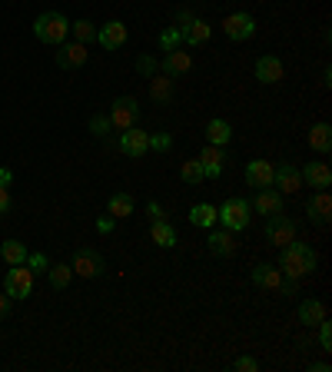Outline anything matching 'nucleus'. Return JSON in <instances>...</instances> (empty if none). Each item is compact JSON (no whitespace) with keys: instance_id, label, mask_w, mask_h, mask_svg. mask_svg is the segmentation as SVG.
<instances>
[{"instance_id":"nucleus-1","label":"nucleus","mask_w":332,"mask_h":372,"mask_svg":"<svg viewBox=\"0 0 332 372\" xmlns=\"http://www.w3.org/2000/svg\"><path fill=\"white\" fill-rule=\"evenodd\" d=\"M282 253H279V273L282 276H293V279H302V276H309L315 269V249L313 246H306V242H286V246H279Z\"/></svg>"},{"instance_id":"nucleus-2","label":"nucleus","mask_w":332,"mask_h":372,"mask_svg":"<svg viewBox=\"0 0 332 372\" xmlns=\"http://www.w3.org/2000/svg\"><path fill=\"white\" fill-rule=\"evenodd\" d=\"M34 34H37L40 43H50V47H60L63 40L70 37V20L63 17L60 10H47L34 20Z\"/></svg>"},{"instance_id":"nucleus-3","label":"nucleus","mask_w":332,"mask_h":372,"mask_svg":"<svg viewBox=\"0 0 332 372\" xmlns=\"http://www.w3.org/2000/svg\"><path fill=\"white\" fill-rule=\"evenodd\" d=\"M249 216H253V209L246 200H226V203L216 209V220L222 223V229H229V233H240L249 226Z\"/></svg>"},{"instance_id":"nucleus-4","label":"nucleus","mask_w":332,"mask_h":372,"mask_svg":"<svg viewBox=\"0 0 332 372\" xmlns=\"http://www.w3.org/2000/svg\"><path fill=\"white\" fill-rule=\"evenodd\" d=\"M295 220H289L286 213H273V216H266V229H262V236L273 242V246H286V242L295 240Z\"/></svg>"},{"instance_id":"nucleus-5","label":"nucleus","mask_w":332,"mask_h":372,"mask_svg":"<svg viewBox=\"0 0 332 372\" xmlns=\"http://www.w3.org/2000/svg\"><path fill=\"white\" fill-rule=\"evenodd\" d=\"M3 293L10 299H27L34 293V273L27 266H10V273L3 276Z\"/></svg>"},{"instance_id":"nucleus-6","label":"nucleus","mask_w":332,"mask_h":372,"mask_svg":"<svg viewBox=\"0 0 332 372\" xmlns=\"http://www.w3.org/2000/svg\"><path fill=\"white\" fill-rule=\"evenodd\" d=\"M74 273L83 279H96L103 276V269H107V262H103V256L96 253V249H90V246H83V249H76L74 253Z\"/></svg>"},{"instance_id":"nucleus-7","label":"nucleus","mask_w":332,"mask_h":372,"mask_svg":"<svg viewBox=\"0 0 332 372\" xmlns=\"http://www.w3.org/2000/svg\"><path fill=\"white\" fill-rule=\"evenodd\" d=\"M140 120V107L133 96H116L113 100V110H110V123L113 130H127V127H136Z\"/></svg>"},{"instance_id":"nucleus-8","label":"nucleus","mask_w":332,"mask_h":372,"mask_svg":"<svg viewBox=\"0 0 332 372\" xmlns=\"http://www.w3.org/2000/svg\"><path fill=\"white\" fill-rule=\"evenodd\" d=\"M222 30L229 40H249L256 34V17L253 14H229L222 20Z\"/></svg>"},{"instance_id":"nucleus-9","label":"nucleus","mask_w":332,"mask_h":372,"mask_svg":"<svg viewBox=\"0 0 332 372\" xmlns=\"http://www.w3.org/2000/svg\"><path fill=\"white\" fill-rule=\"evenodd\" d=\"M120 149L127 153V156H143L149 149V133L140 130V127H127V130H120Z\"/></svg>"},{"instance_id":"nucleus-10","label":"nucleus","mask_w":332,"mask_h":372,"mask_svg":"<svg viewBox=\"0 0 332 372\" xmlns=\"http://www.w3.org/2000/svg\"><path fill=\"white\" fill-rule=\"evenodd\" d=\"M96 40H100L103 50H120V47H127V23H123V20L103 23V27L96 30Z\"/></svg>"},{"instance_id":"nucleus-11","label":"nucleus","mask_w":332,"mask_h":372,"mask_svg":"<svg viewBox=\"0 0 332 372\" xmlns=\"http://www.w3.org/2000/svg\"><path fill=\"white\" fill-rule=\"evenodd\" d=\"M249 209H256V213H262V216L282 213V193H279L276 186H262V189H256V196H253Z\"/></svg>"},{"instance_id":"nucleus-12","label":"nucleus","mask_w":332,"mask_h":372,"mask_svg":"<svg viewBox=\"0 0 332 372\" xmlns=\"http://www.w3.org/2000/svg\"><path fill=\"white\" fill-rule=\"evenodd\" d=\"M273 186L279 193H299L302 189V173L293 163H282V167H273Z\"/></svg>"},{"instance_id":"nucleus-13","label":"nucleus","mask_w":332,"mask_h":372,"mask_svg":"<svg viewBox=\"0 0 332 372\" xmlns=\"http://www.w3.org/2000/svg\"><path fill=\"white\" fill-rule=\"evenodd\" d=\"M299 173H302V183L315 186V189H329L332 186V169H329V163H322V160H309Z\"/></svg>"},{"instance_id":"nucleus-14","label":"nucleus","mask_w":332,"mask_h":372,"mask_svg":"<svg viewBox=\"0 0 332 372\" xmlns=\"http://www.w3.org/2000/svg\"><path fill=\"white\" fill-rule=\"evenodd\" d=\"M253 74H256L259 83H279L282 74H286V67H282V60H279V56L266 54V56H259V60H256Z\"/></svg>"},{"instance_id":"nucleus-15","label":"nucleus","mask_w":332,"mask_h":372,"mask_svg":"<svg viewBox=\"0 0 332 372\" xmlns=\"http://www.w3.org/2000/svg\"><path fill=\"white\" fill-rule=\"evenodd\" d=\"M306 213H309V220L313 223H329V216H332V196H329V189H315L313 196H309V203H306Z\"/></svg>"},{"instance_id":"nucleus-16","label":"nucleus","mask_w":332,"mask_h":372,"mask_svg":"<svg viewBox=\"0 0 332 372\" xmlns=\"http://www.w3.org/2000/svg\"><path fill=\"white\" fill-rule=\"evenodd\" d=\"M87 63V43H60V50H56V67H63V70H74V67H83Z\"/></svg>"},{"instance_id":"nucleus-17","label":"nucleus","mask_w":332,"mask_h":372,"mask_svg":"<svg viewBox=\"0 0 332 372\" xmlns=\"http://www.w3.org/2000/svg\"><path fill=\"white\" fill-rule=\"evenodd\" d=\"M249 279H253L256 286H262V289H279L282 273H279V266H273V262H259V266H253Z\"/></svg>"},{"instance_id":"nucleus-18","label":"nucleus","mask_w":332,"mask_h":372,"mask_svg":"<svg viewBox=\"0 0 332 372\" xmlns=\"http://www.w3.org/2000/svg\"><path fill=\"white\" fill-rule=\"evenodd\" d=\"M246 183L253 186V189L273 186V163H266V160H253V163L246 167Z\"/></svg>"},{"instance_id":"nucleus-19","label":"nucleus","mask_w":332,"mask_h":372,"mask_svg":"<svg viewBox=\"0 0 332 372\" xmlns=\"http://www.w3.org/2000/svg\"><path fill=\"white\" fill-rule=\"evenodd\" d=\"M189 67H193V56L183 54L180 47H176V50H169V54L163 56V74L173 76V80H176V76H183Z\"/></svg>"},{"instance_id":"nucleus-20","label":"nucleus","mask_w":332,"mask_h":372,"mask_svg":"<svg viewBox=\"0 0 332 372\" xmlns=\"http://www.w3.org/2000/svg\"><path fill=\"white\" fill-rule=\"evenodd\" d=\"M295 316H299V322H302V326H319V322L326 319V306H322L319 299H302Z\"/></svg>"},{"instance_id":"nucleus-21","label":"nucleus","mask_w":332,"mask_h":372,"mask_svg":"<svg viewBox=\"0 0 332 372\" xmlns=\"http://www.w3.org/2000/svg\"><path fill=\"white\" fill-rule=\"evenodd\" d=\"M209 253L213 256H233L236 253V240H233V233L229 229H216V233H209Z\"/></svg>"},{"instance_id":"nucleus-22","label":"nucleus","mask_w":332,"mask_h":372,"mask_svg":"<svg viewBox=\"0 0 332 372\" xmlns=\"http://www.w3.org/2000/svg\"><path fill=\"white\" fill-rule=\"evenodd\" d=\"M306 143H309V149H315V153H329L332 149V127L329 123H315L313 130H309V136H306Z\"/></svg>"},{"instance_id":"nucleus-23","label":"nucleus","mask_w":332,"mask_h":372,"mask_svg":"<svg viewBox=\"0 0 332 372\" xmlns=\"http://www.w3.org/2000/svg\"><path fill=\"white\" fill-rule=\"evenodd\" d=\"M209 34H213V27H209L206 20L193 17V23L183 27V43H189V47H203L206 40H209Z\"/></svg>"},{"instance_id":"nucleus-24","label":"nucleus","mask_w":332,"mask_h":372,"mask_svg":"<svg viewBox=\"0 0 332 372\" xmlns=\"http://www.w3.org/2000/svg\"><path fill=\"white\" fill-rule=\"evenodd\" d=\"M229 140H233V127H229L226 120H220V116H216V120H209V123H206V143L226 147Z\"/></svg>"},{"instance_id":"nucleus-25","label":"nucleus","mask_w":332,"mask_h":372,"mask_svg":"<svg viewBox=\"0 0 332 372\" xmlns=\"http://www.w3.org/2000/svg\"><path fill=\"white\" fill-rule=\"evenodd\" d=\"M0 256H3L7 266H23V262H27V246H23L20 240H3V246H0Z\"/></svg>"},{"instance_id":"nucleus-26","label":"nucleus","mask_w":332,"mask_h":372,"mask_svg":"<svg viewBox=\"0 0 332 372\" xmlns=\"http://www.w3.org/2000/svg\"><path fill=\"white\" fill-rule=\"evenodd\" d=\"M149 240L156 242V246H163V249H169V246H176V229L166 223V220H153V229H149Z\"/></svg>"},{"instance_id":"nucleus-27","label":"nucleus","mask_w":332,"mask_h":372,"mask_svg":"<svg viewBox=\"0 0 332 372\" xmlns=\"http://www.w3.org/2000/svg\"><path fill=\"white\" fill-rule=\"evenodd\" d=\"M149 96L156 103H169L173 100V76H149Z\"/></svg>"},{"instance_id":"nucleus-28","label":"nucleus","mask_w":332,"mask_h":372,"mask_svg":"<svg viewBox=\"0 0 332 372\" xmlns=\"http://www.w3.org/2000/svg\"><path fill=\"white\" fill-rule=\"evenodd\" d=\"M189 223L200 226V229H209V226L216 223V206L209 203H196L193 209H189Z\"/></svg>"},{"instance_id":"nucleus-29","label":"nucleus","mask_w":332,"mask_h":372,"mask_svg":"<svg viewBox=\"0 0 332 372\" xmlns=\"http://www.w3.org/2000/svg\"><path fill=\"white\" fill-rule=\"evenodd\" d=\"M107 213H110L113 220H127L129 213H133V196H127V193H113L110 203H107Z\"/></svg>"},{"instance_id":"nucleus-30","label":"nucleus","mask_w":332,"mask_h":372,"mask_svg":"<svg viewBox=\"0 0 332 372\" xmlns=\"http://www.w3.org/2000/svg\"><path fill=\"white\" fill-rule=\"evenodd\" d=\"M70 276H74V266L70 262H50V269H47V279H50L54 289H63L70 282Z\"/></svg>"},{"instance_id":"nucleus-31","label":"nucleus","mask_w":332,"mask_h":372,"mask_svg":"<svg viewBox=\"0 0 332 372\" xmlns=\"http://www.w3.org/2000/svg\"><path fill=\"white\" fill-rule=\"evenodd\" d=\"M180 176H183V183H203L206 176H203V163L200 160H186L183 167H180Z\"/></svg>"},{"instance_id":"nucleus-32","label":"nucleus","mask_w":332,"mask_h":372,"mask_svg":"<svg viewBox=\"0 0 332 372\" xmlns=\"http://www.w3.org/2000/svg\"><path fill=\"white\" fill-rule=\"evenodd\" d=\"M70 30H74L76 43H93L96 40V27H93L90 20H76V23H70Z\"/></svg>"},{"instance_id":"nucleus-33","label":"nucleus","mask_w":332,"mask_h":372,"mask_svg":"<svg viewBox=\"0 0 332 372\" xmlns=\"http://www.w3.org/2000/svg\"><path fill=\"white\" fill-rule=\"evenodd\" d=\"M180 43H183V30H180V27H166L163 34H160V50H163V54L176 50Z\"/></svg>"},{"instance_id":"nucleus-34","label":"nucleus","mask_w":332,"mask_h":372,"mask_svg":"<svg viewBox=\"0 0 332 372\" xmlns=\"http://www.w3.org/2000/svg\"><path fill=\"white\" fill-rule=\"evenodd\" d=\"M222 160H226V149L216 147V143H206L203 153H200V163H203V167H209V163H213V167H222Z\"/></svg>"},{"instance_id":"nucleus-35","label":"nucleus","mask_w":332,"mask_h":372,"mask_svg":"<svg viewBox=\"0 0 332 372\" xmlns=\"http://www.w3.org/2000/svg\"><path fill=\"white\" fill-rule=\"evenodd\" d=\"M34 276H47V269H50V262H47V256L43 253H27V262H23Z\"/></svg>"},{"instance_id":"nucleus-36","label":"nucleus","mask_w":332,"mask_h":372,"mask_svg":"<svg viewBox=\"0 0 332 372\" xmlns=\"http://www.w3.org/2000/svg\"><path fill=\"white\" fill-rule=\"evenodd\" d=\"M90 130H93V136H100V140H103V136H110V130H113L110 116H100V113H96V116L90 120Z\"/></svg>"},{"instance_id":"nucleus-37","label":"nucleus","mask_w":332,"mask_h":372,"mask_svg":"<svg viewBox=\"0 0 332 372\" xmlns=\"http://www.w3.org/2000/svg\"><path fill=\"white\" fill-rule=\"evenodd\" d=\"M233 372H259V359L256 355H240V359H233Z\"/></svg>"},{"instance_id":"nucleus-38","label":"nucleus","mask_w":332,"mask_h":372,"mask_svg":"<svg viewBox=\"0 0 332 372\" xmlns=\"http://www.w3.org/2000/svg\"><path fill=\"white\" fill-rule=\"evenodd\" d=\"M136 70H140V74H143V76L149 80V76H156V70H160V63H156V60H153L149 54H143L140 60H136Z\"/></svg>"},{"instance_id":"nucleus-39","label":"nucleus","mask_w":332,"mask_h":372,"mask_svg":"<svg viewBox=\"0 0 332 372\" xmlns=\"http://www.w3.org/2000/svg\"><path fill=\"white\" fill-rule=\"evenodd\" d=\"M319 349H326V353L332 349V326H329V319H322V322H319Z\"/></svg>"},{"instance_id":"nucleus-40","label":"nucleus","mask_w":332,"mask_h":372,"mask_svg":"<svg viewBox=\"0 0 332 372\" xmlns=\"http://www.w3.org/2000/svg\"><path fill=\"white\" fill-rule=\"evenodd\" d=\"M149 147L166 153V149L173 147V136H169V133H153V136H149Z\"/></svg>"},{"instance_id":"nucleus-41","label":"nucleus","mask_w":332,"mask_h":372,"mask_svg":"<svg viewBox=\"0 0 332 372\" xmlns=\"http://www.w3.org/2000/svg\"><path fill=\"white\" fill-rule=\"evenodd\" d=\"M276 293H282V296H295V293H299V279L282 276V282H279V289H276Z\"/></svg>"},{"instance_id":"nucleus-42","label":"nucleus","mask_w":332,"mask_h":372,"mask_svg":"<svg viewBox=\"0 0 332 372\" xmlns=\"http://www.w3.org/2000/svg\"><path fill=\"white\" fill-rule=\"evenodd\" d=\"M113 226H116V220L107 213V216H100V220H96V233H113Z\"/></svg>"},{"instance_id":"nucleus-43","label":"nucleus","mask_w":332,"mask_h":372,"mask_svg":"<svg viewBox=\"0 0 332 372\" xmlns=\"http://www.w3.org/2000/svg\"><path fill=\"white\" fill-rule=\"evenodd\" d=\"M189 23H193V14H189V10H176V27H180V30H183V27H189Z\"/></svg>"},{"instance_id":"nucleus-44","label":"nucleus","mask_w":332,"mask_h":372,"mask_svg":"<svg viewBox=\"0 0 332 372\" xmlns=\"http://www.w3.org/2000/svg\"><path fill=\"white\" fill-rule=\"evenodd\" d=\"M147 213H149V220H163V206L156 203V200H149L147 203Z\"/></svg>"},{"instance_id":"nucleus-45","label":"nucleus","mask_w":332,"mask_h":372,"mask_svg":"<svg viewBox=\"0 0 332 372\" xmlns=\"http://www.w3.org/2000/svg\"><path fill=\"white\" fill-rule=\"evenodd\" d=\"M10 203H14V200H10V193H7V186H0V216H3V213L10 209Z\"/></svg>"},{"instance_id":"nucleus-46","label":"nucleus","mask_w":332,"mask_h":372,"mask_svg":"<svg viewBox=\"0 0 332 372\" xmlns=\"http://www.w3.org/2000/svg\"><path fill=\"white\" fill-rule=\"evenodd\" d=\"M10 316V296L7 293H0V319Z\"/></svg>"},{"instance_id":"nucleus-47","label":"nucleus","mask_w":332,"mask_h":372,"mask_svg":"<svg viewBox=\"0 0 332 372\" xmlns=\"http://www.w3.org/2000/svg\"><path fill=\"white\" fill-rule=\"evenodd\" d=\"M10 180H14V173L3 167V169H0V186H10Z\"/></svg>"},{"instance_id":"nucleus-48","label":"nucleus","mask_w":332,"mask_h":372,"mask_svg":"<svg viewBox=\"0 0 332 372\" xmlns=\"http://www.w3.org/2000/svg\"><path fill=\"white\" fill-rule=\"evenodd\" d=\"M309 372H329V362H315V366H309Z\"/></svg>"}]
</instances>
